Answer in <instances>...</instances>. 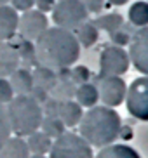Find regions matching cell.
Here are the masks:
<instances>
[{
    "mask_svg": "<svg viewBox=\"0 0 148 158\" xmlns=\"http://www.w3.org/2000/svg\"><path fill=\"white\" fill-rule=\"evenodd\" d=\"M33 45L37 64L54 71L73 66L80 57V44L77 42L73 31L58 26L47 28Z\"/></svg>",
    "mask_w": 148,
    "mask_h": 158,
    "instance_id": "obj_1",
    "label": "cell"
},
{
    "mask_svg": "<svg viewBox=\"0 0 148 158\" xmlns=\"http://www.w3.org/2000/svg\"><path fill=\"white\" fill-rule=\"evenodd\" d=\"M122 130L120 115L108 106H93L82 115L79 132L91 148H105L113 144Z\"/></svg>",
    "mask_w": 148,
    "mask_h": 158,
    "instance_id": "obj_2",
    "label": "cell"
},
{
    "mask_svg": "<svg viewBox=\"0 0 148 158\" xmlns=\"http://www.w3.org/2000/svg\"><path fill=\"white\" fill-rule=\"evenodd\" d=\"M5 111L14 135L28 137L30 134L40 130L44 111L32 96H14L12 101L5 104Z\"/></svg>",
    "mask_w": 148,
    "mask_h": 158,
    "instance_id": "obj_3",
    "label": "cell"
},
{
    "mask_svg": "<svg viewBox=\"0 0 148 158\" xmlns=\"http://www.w3.org/2000/svg\"><path fill=\"white\" fill-rule=\"evenodd\" d=\"M51 14L58 28H65L70 31H75L89 19V12L80 0H58Z\"/></svg>",
    "mask_w": 148,
    "mask_h": 158,
    "instance_id": "obj_4",
    "label": "cell"
},
{
    "mask_svg": "<svg viewBox=\"0 0 148 158\" xmlns=\"http://www.w3.org/2000/svg\"><path fill=\"white\" fill-rule=\"evenodd\" d=\"M93 148L75 132L65 130L59 137L52 139L49 158H93Z\"/></svg>",
    "mask_w": 148,
    "mask_h": 158,
    "instance_id": "obj_5",
    "label": "cell"
},
{
    "mask_svg": "<svg viewBox=\"0 0 148 158\" xmlns=\"http://www.w3.org/2000/svg\"><path fill=\"white\" fill-rule=\"evenodd\" d=\"M125 106L131 115L141 122H148V77H139L125 90Z\"/></svg>",
    "mask_w": 148,
    "mask_h": 158,
    "instance_id": "obj_6",
    "label": "cell"
},
{
    "mask_svg": "<svg viewBox=\"0 0 148 158\" xmlns=\"http://www.w3.org/2000/svg\"><path fill=\"white\" fill-rule=\"evenodd\" d=\"M131 61L127 52L119 45H105L99 54V75L101 77H120L127 73Z\"/></svg>",
    "mask_w": 148,
    "mask_h": 158,
    "instance_id": "obj_7",
    "label": "cell"
},
{
    "mask_svg": "<svg viewBox=\"0 0 148 158\" xmlns=\"http://www.w3.org/2000/svg\"><path fill=\"white\" fill-rule=\"evenodd\" d=\"M96 89H98V96H99V101L103 102V106L117 108L125 101L127 87H125V82L120 77H101L99 75Z\"/></svg>",
    "mask_w": 148,
    "mask_h": 158,
    "instance_id": "obj_8",
    "label": "cell"
},
{
    "mask_svg": "<svg viewBox=\"0 0 148 158\" xmlns=\"http://www.w3.org/2000/svg\"><path fill=\"white\" fill-rule=\"evenodd\" d=\"M47 28H49V19L44 12H40L37 9L24 10L23 14L19 16L18 33L21 35L23 40L35 42Z\"/></svg>",
    "mask_w": 148,
    "mask_h": 158,
    "instance_id": "obj_9",
    "label": "cell"
},
{
    "mask_svg": "<svg viewBox=\"0 0 148 158\" xmlns=\"http://www.w3.org/2000/svg\"><path fill=\"white\" fill-rule=\"evenodd\" d=\"M129 61L139 73L148 77V26L139 28L129 42Z\"/></svg>",
    "mask_w": 148,
    "mask_h": 158,
    "instance_id": "obj_10",
    "label": "cell"
},
{
    "mask_svg": "<svg viewBox=\"0 0 148 158\" xmlns=\"http://www.w3.org/2000/svg\"><path fill=\"white\" fill-rule=\"evenodd\" d=\"M21 66L18 47L9 42H0V78H9Z\"/></svg>",
    "mask_w": 148,
    "mask_h": 158,
    "instance_id": "obj_11",
    "label": "cell"
},
{
    "mask_svg": "<svg viewBox=\"0 0 148 158\" xmlns=\"http://www.w3.org/2000/svg\"><path fill=\"white\" fill-rule=\"evenodd\" d=\"M19 12L11 5H0V42H9L16 37Z\"/></svg>",
    "mask_w": 148,
    "mask_h": 158,
    "instance_id": "obj_12",
    "label": "cell"
},
{
    "mask_svg": "<svg viewBox=\"0 0 148 158\" xmlns=\"http://www.w3.org/2000/svg\"><path fill=\"white\" fill-rule=\"evenodd\" d=\"M84 111L82 106H80L77 101L73 99H68V101H59V108H58V118L63 122L65 127H75L79 125L80 118H82Z\"/></svg>",
    "mask_w": 148,
    "mask_h": 158,
    "instance_id": "obj_13",
    "label": "cell"
},
{
    "mask_svg": "<svg viewBox=\"0 0 148 158\" xmlns=\"http://www.w3.org/2000/svg\"><path fill=\"white\" fill-rule=\"evenodd\" d=\"M9 84L14 90V96H30L33 89V77L28 68H21L14 71L9 77Z\"/></svg>",
    "mask_w": 148,
    "mask_h": 158,
    "instance_id": "obj_14",
    "label": "cell"
},
{
    "mask_svg": "<svg viewBox=\"0 0 148 158\" xmlns=\"http://www.w3.org/2000/svg\"><path fill=\"white\" fill-rule=\"evenodd\" d=\"M75 89H77V85L70 80V71L68 68H65V75H58V82L49 90V96L56 101H68L75 96Z\"/></svg>",
    "mask_w": 148,
    "mask_h": 158,
    "instance_id": "obj_15",
    "label": "cell"
},
{
    "mask_svg": "<svg viewBox=\"0 0 148 158\" xmlns=\"http://www.w3.org/2000/svg\"><path fill=\"white\" fill-rule=\"evenodd\" d=\"M30 149L26 146L24 137L11 135L0 148V158H30Z\"/></svg>",
    "mask_w": 148,
    "mask_h": 158,
    "instance_id": "obj_16",
    "label": "cell"
},
{
    "mask_svg": "<svg viewBox=\"0 0 148 158\" xmlns=\"http://www.w3.org/2000/svg\"><path fill=\"white\" fill-rule=\"evenodd\" d=\"M93 158H141L136 149H133L127 144H110L105 146L94 155Z\"/></svg>",
    "mask_w": 148,
    "mask_h": 158,
    "instance_id": "obj_17",
    "label": "cell"
},
{
    "mask_svg": "<svg viewBox=\"0 0 148 158\" xmlns=\"http://www.w3.org/2000/svg\"><path fill=\"white\" fill-rule=\"evenodd\" d=\"M75 101L79 102L82 108H93L98 104L99 96H98V89L94 84H80L75 89Z\"/></svg>",
    "mask_w": 148,
    "mask_h": 158,
    "instance_id": "obj_18",
    "label": "cell"
},
{
    "mask_svg": "<svg viewBox=\"0 0 148 158\" xmlns=\"http://www.w3.org/2000/svg\"><path fill=\"white\" fill-rule=\"evenodd\" d=\"M24 141H26V146L32 155H47L52 146V139L47 134H44L42 130L30 134Z\"/></svg>",
    "mask_w": 148,
    "mask_h": 158,
    "instance_id": "obj_19",
    "label": "cell"
},
{
    "mask_svg": "<svg viewBox=\"0 0 148 158\" xmlns=\"http://www.w3.org/2000/svg\"><path fill=\"white\" fill-rule=\"evenodd\" d=\"M32 77H33V87L44 89L47 92L58 82V73L54 70H51V68H46V66H37L32 71Z\"/></svg>",
    "mask_w": 148,
    "mask_h": 158,
    "instance_id": "obj_20",
    "label": "cell"
},
{
    "mask_svg": "<svg viewBox=\"0 0 148 158\" xmlns=\"http://www.w3.org/2000/svg\"><path fill=\"white\" fill-rule=\"evenodd\" d=\"M77 42L80 44V47H93L99 38V30L94 26L91 21H85L84 24H80L79 28L73 31Z\"/></svg>",
    "mask_w": 148,
    "mask_h": 158,
    "instance_id": "obj_21",
    "label": "cell"
},
{
    "mask_svg": "<svg viewBox=\"0 0 148 158\" xmlns=\"http://www.w3.org/2000/svg\"><path fill=\"white\" fill-rule=\"evenodd\" d=\"M94 26L98 30H105V31L111 33V31H117V30L122 28L124 24V18H122L119 12H110V14H103L94 21Z\"/></svg>",
    "mask_w": 148,
    "mask_h": 158,
    "instance_id": "obj_22",
    "label": "cell"
},
{
    "mask_svg": "<svg viewBox=\"0 0 148 158\" xmlns=\"http://www.w3.org/2000/svg\"><path fill=\"white\" fill-rule=\"evenodd\" d=\"M127 18L134 26H148V2H136L129 7Z\"/></svg>",
    "mask_w": 148,
    "mask_h": 158,
    "instance_id": "obj_23",
    "label": "cell"
},
{
    "mask_svg": "<svg viewBox=\"0 0 148 158\" xmlns=\"http://www.w3.org/2000/svg\"><path fill=\"white\" fill-rule=\"evenodd\" d=\"M40 130L44 134H47L51 139L59 137L63 132L66 130V127L63 125V122L58 118V116H44V120L40 123Z\"/></svg>",
    "mask_w": 148,
    "mask_h": 158,
    "instance_id": "obj_24",
    "label": "cell"
},
{
    "mask_svg": "<svg viewBox=\"0 0 148 158\" xmlns=\"http://www.w3.org/2000/svg\"><path fill=\"white\" fill-rule=\"evenodd\" d=\"M19 52V59L28 63V64H35L37 59H35V45L33 42H28V40H23V44L18 47Z\"/></svg>",
    "mask_w": 148,
    "mask_h": 158,
    "instance_id": "obj_25",
    "label": "cell"
},
{
    "mask_svg": "<svg viewBox=\"0 0 148 158\" xmlns=\"http://www.w3.org/2000/svg\"><path fill=\"white\" fill-rule=\"evenodd\" d=\"M11 135H12V130H11L9 120H7V111H5L4 104H0V148Z\"/></svg>",
    "mask_w": 148,
    "mask_h": 158,
    "instance_id": "obj_26",
    "label": "cell"
},
{
    "mask_svg": "<svg viewBox=\"0 0 148 158\" xmlns=\"http://www.w3.org/2000/svg\"><path fill=\"white\" fill-rule=\"evenodd\" d=\"M89 78H91V71H89V68H85V66H75L73 70L70 71V80H72L75 85L87 84Z\"/></svg>",
    "mask_w": 148,
    "mask_h": 158,
    "instance_id": "obj_27",
    "label": "cell"
},
{
    "mask_svg": "<svg viewBox=\"0 0 148 158\" xmlns=\"http://www.w3.org/2000/svg\"><path fill=\"white\" fill-rule=\"evenodd\" d=\"M14 98V90L9 84V78H0V104H7Z\"/></svg>",
    "mask_w": 148,
    "mask_h": 158,
    "instance_id": "obj_28",
    "label": "cell"
},
{
    "mask_svg": "<svg viewBox=\"0 0 148 158\" xmlns=\"http://www.w3.org/2000/svg\"><path fill=\"white\" fill-rule=\"evenodd\" d=\"M110 40L113 45H127V44L131 42V38H129V33L124 31V30H117V31H111L110 33Z\"/></svg>",
    "mask_w": 148,
    "mask_h": 158,
    "instance_id": "obj_29",
    "label": "cell"
},
{
    "mask_svg": "<svg viewBox=\"0 0 148 158\" xmlns=\"http://www.w3.org/2000/svg\"><path fill=\"white\" fill-rule=\"evenodd\" d=\"M58 108H59V101L49 98L44 104H42V111L44 116H58Z\"/></svg>",
    "mask_w": 148,
    "mask_h": 158,
    "instance_id": "obj_30",
    "label": "cell"
},
{
    "mask_svg": "<svg viewBox=\"0 0 148 158\" xmlns=\"http://www.w3.org/2000/svg\"><path fill=\"white\" fill-rule=\"evenodd\" d=\"M84 5H85V9L87 12L91 14H98V12H101L103 7H105V0H80Z\"/></svg>",
    "mask_w": 148,
    "mask_h": 158,
    "instance_id": "obj_31",
    "label": "cell"
},
{
    "mask_svg": "<svg viewBox=\"0 0 148 158\" xmlns=\"http://www.w3.org/2000/svg\"><path fill=\"white\" fill-rule=\"evenodd\" d=\"M11 7H14V9L21 10V12H24V10H30L33 9V5H35V0H11Z\"/></svg>",
    "mask_w": 148,
    "mask_h": 158,
    "instance_id": "obj_32",
    "label": "cell"
},
{
    "mask_svg": "<svg viewBox=\"0 0 148 158\" xmlns=\"http://www.w3.org/2000/svg\"><path fill=\"white\" fill-rule=\"evenodd\" d=\"M30 96H32V98L35 99L40 106L47 101V99H49V92H47V90H44V89H38V87H33L32 92H30Z\"/></svg>",
    "mask_w": 148,
    "mask_h": 158,
    "instance_id": "obj_33",
    "label": "cell"
},
{
    "mask_svg": "<svg viewBox=\"0 0 148 158\" xmlns=\"http://www.w3.org/2000/svg\"><path fill=\"white\" fill-rule=\"evenodd\" d=\"M54 5H56V0H35V9L44 12V14L51 12Z\"/></svg>",
    "mask_w": 148,
    "mask_h": 158,
    "instance_id": "obj_34",
    "label": "cell"
},
{
    "mask_svg": "<svg viewBox=\"0 0 148 158\" xmlns=\"http://www.w3.org/2000/svg\"><path fill=\"white\" fill-rule=\"evenodd\" d=\"M108 2H110L111 5H125L129 0H108Z\"/></svg>",
    "mask_w": 148,
    "mask_h": 158,
    "instance_id": "obj_35",
    "label": "cell"
},
{
    "mask_svg": "<svg viewBox=\"0 0 148 158\" xmlns=\"http://www.w3.org/2000/svg\"><path fill=\"white\" fill-rule=\"evenodd\" d=\"M30 158H47L46 155H30Z\"/></svg>",
    "mask_w": 148,
    "mask_h": 158,
    "instance_id": "obj_36",
    "label": "cell"
},
{
    "mask_svg": "<svg viewBox=\"0 0 148 158\" xmlns=\"http://www.w3.org/2000/svg\"><path fill=\"white\" fill-rule=\"evenodd\" d=\"M11 0H0V5H9Z\"/></svg>",
    "mask_w": 148,
    "mask_h": 158,
    "instance_id": "obj_37",
    "label": "cell"
}]
</instances>
